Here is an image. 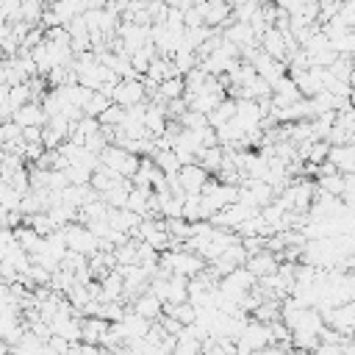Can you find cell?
<instances>
[{"label":"cell","instance_id":"obj_1","mask_svg":"<svg viewBox=\"0 0 355 355\" xmlns=\"http://www.w3.org/2000/svg\"><path fill=\"white\" fill-rule=\"evenodd\" d=\"M61 233H64V241H67L69 252H78V255L89 258V255H94L100 250V241L89 233L86 225H67V227H61Z\"/></svg>","mask_w":355,"mask_h":355},{"label":"cell","instance_id":"obj_2","mask_svg":"<svg viewBox=\"0 0 355 355\" xmlns=\"http://www.w3.org/2000/svg\"><path fill=\"white\" fill-rule=\"evenodd\" d=\"M147 100V92H144V83L141 78H133V80H119L111 92V103L119 105V108H133L139 103Z\"/></svg>","mask_w":355,"mask_h":355},{"label":"cell","instance_id":"obj_3","mask_svg":"<svg viewBox=\"0 0 355 355\" xmlns=\"http://www.w3.org/2000/svg\"><path fill=\"white\" fill-rule=\"evenodd\" d=\"M208 178H211V175H208L200 164H186V166L178 169V183H180V189H183L186 194H200L202 186L208 183Z\"/></svg>","mask_w":355,"mask_h":355},{"label":"cell","instance_id":"obj_4","mask_svg":"<svg viewBox=\"0 0 355 355\" xmlns=\"http://www.w3.org/2000/svg\"><path fill=\"white\" fill-rule=\"evenodd\" d=\"M11 122H17L22 130L25 128H44V122H47V114H44V108H42V103H25L22 108H17L14 114H11Z\"/></svg>","mask_w":355,"mask_h":355},{"label":"cell","instance_id":"obj_5","mask_svg":"<svg viewBox=\"0 0 355 355\" xmlns=\"http://www.w3.org/2000/svg\"><path fill=\"white\" fill-rule=\"evenodd\" d=\"M277 266H280V258H277L275 252H269V250H261V252L250 255V258H247V263H244V269H247L250 275H255L258 280H261V277H266V275H275V272H277Z\"/></svg>","mask_w":355,"mask_h":355},{"label":"cell","instance_id":"obj_6","mask_svg":"<svg viewBox=\"0 0 355 355\" xmlns=\"http://www.w3.org/2000/svg\"><path fill=\"white\" fill-rule=\"evenodd\" d=\"M133 313H139V316L147 319V322H158L161 313H164V302H161L153 291H141V294L133 300Z\"/></svg>","mask_w":355,"mask_h":355},{"label":"cell","instance_id":"obj_7","mask_svg":"<svg viewBox=\"0 0 355 355\" xmlns=\"http://www.w3.org/2000/svg\"><path fill=\"white\" fill-rule=\"evenodd\" d=\"M316 189L324 191V194H333V197H341L344 194V175L330 169V172H319L316 175Z\"/></svg>","mask_w":355,"mask_h":355},{"label":"cell","instance_id":"obj_8","mask_svg":"<svg viewBox=\"0 0 355 355\" xmlns=\"http://www.w3.org/2000/svg\"><path fill=\"white\" fill-rule=\"evenodd\" d=\"M233 116H236V100H233V97H225V100H222V103L208 114V125L216 130V128L227 125Z\"/></svg>","mask_w":355,"mask_h":355},{"label":"cell","instance_id":"obj_9","mask_svg":"<svg viewBox=\"0 0 355 355\" xmlns=\"http://www.w3.org/2000/svg\"><path fill=\"white\" fill-rule=\"evenodd\" d=\"M153 164H155V169L161 172V175H166V178H172V175H178V169H180V161H178V155H175V150H155L153 155Z\"/></svg>","mask_w":355,"mask_h":355},{"label":"cell","instance_id":"obj_10","mask_svg":"<svg viewBox=\"0 0 355 355\" xmlns=\"http://www.w3.org/2000/svg\"><path fill=\"white\" fill-rule=\"evenodd\" d=\"M19 139H22V128H19L17 122H11V119L0 122V147H3V150L14 147Z\"/></svg>","mask_w":355,"mask_h":355},{"label":"cell","instance_id":"obj_11","mask_svg":"<svg viewBox=\"0 0 355 355\" xmlns=\"http://www.w3.org/2000/svg\"><path fill=\"white\" fill-rule=\"evenodd\" d=\"M183 92H186V86H183V78L180 75L178 78H166V80L158 83V94L164 100H178V97H183Z\"/></svg>","mask_w":355,"mask_h":355},{"label":"cell","instance_id":"obj_12","mask_svg":"<svg viewBox=\"0 0 355 355\" xmlns=\"http://www.w3.org/2000/svg\"><path fill=\"white\" fill-rule=\"evenodd\" d=\"M111 105V97H105V94H100V92H92V97L86 100V105H83V116H100L105 108Z\"/></svg>","mask_w":355,"mask_h":355},{"label":"cell","instance_id":"obj_13","mask_svg":"<svg viewBox=\"0 0 355 355\" xmlns=\"http://www.w3.org/2000/svg\"><path fill=\"white\" fill-rule=\"evenodd\" d=\"M313 355H344L341 352V344H333V341H319Z\"/></svg>","mask_w":355,"mask_h":355},{"label":"cell","instance_id":"obj_14","mask_svg":"<svg viewBox=\"0 0 355 355\" xmlns=\"http://www.w3.org/2000/svg\"><path fill=\"white\" fill-rule=\"evenodd\" d=\"M349 86H355V58H352V72H349Z\"/></svg>","mask_w":355,"mask_h":355},{"label":"cell","instance_id":"obj_15","mask_svg":"<svg viewBox=\"0 0 355 355\" xmlns=\"http://www.w3.org/2000/svg\"><path fill=\"white\" fill-rule=\"evenodd\" d=\"M349 105H352V108H355V86H352V89H349Z\"/></svg>","mask_w":355,"mask_h":355},{"label":"cell","instance_id":"obj_16","mask_svg":"<svg viewBox=\"0 0 355 355\" xmlns=\"http://www.w3.org/2000/svg\"><path fill=\"white\" fill-rule=\"evenodd\" d=\"M269 3H275V6H277V3H280V0H269Z\"/></svg>","mask_w":355,"mask_h":355}]
</instances>
